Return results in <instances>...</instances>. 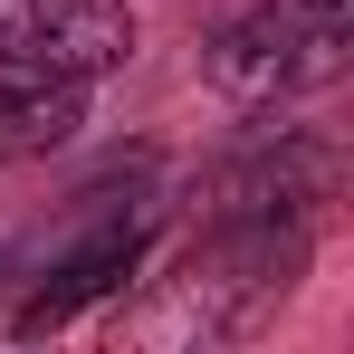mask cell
I'll list each match as a JSON object with an SVG mask.
<instances>
[{"label": "cell", "instance_id": "cell-1", "mask_svg": "<svg viewBox=\"0 0 354 354\" xmlns=\"http://www.w3.org/2000/svg\"><path fill=\"white\" fill-rule=\"evenodd\" d=\"M354 39V0H259L249 19H230L211 48H201V77L239 96V106H268V96H306L345 67Z\"/></svg>", "mask_w": 354, "mask_h": 354}, {"label": "cell", "instance_id": "cell-2", "mask_svg": "<svg viewBox=\"0 0 354 354\" xmlns=\"http://www.w3.org/2000/svg\"><path fill=\"white\" fill-rule=\"evenodd\" d=\"M144 48V19L134 0H0V67H29V77H115Z\"/></svg>", "mask_w": 354, "mask_h": 354}, {"label": "cell", "instance_id": "cell-3", "mask_svg": "<svg viewBox=\"0 0 354 354\" xmlns=\"http://www.w3.org/2000/svg\"><path fill=\"white\" fill-rule=\"evenodd\" d=\"M316 201H335V144H316V134H288L278 153H249L211 182V211H230V221H306Z\"/></svg>", "mask_w": 354, "mask_h": 354}, {"label": "cell", "instance_id": "cell-4", "mask_svg": "<svg viewBox=\"0 0 354 354\" xmlns=\"http://www.w3.org/2000/svg\"><path fill=\"white\" fill-rule=\"evenodd\" d=\"M134 259H144V230H96V239H77V249H67L48 278L19 297L10 335H58L77 306H96V297H115L124 278H134Z\"/></svg>", "mask_w": 354, "mask_h": 354}, {"label": "cell", "instance_id": "cell-5", "mask_svg": "<svg viewBox=\"0 0 354 354\" xmlns=\"http://www.w3.org/2000/svg\"><path fill=\"white\" fill-rule=\"evenodd\" d=\"M86 124V86L77 77H29V67H0V163H39L77 144Z\"/></svg>", "mask_w": 354, "mask_h": 354}]
</instances>
